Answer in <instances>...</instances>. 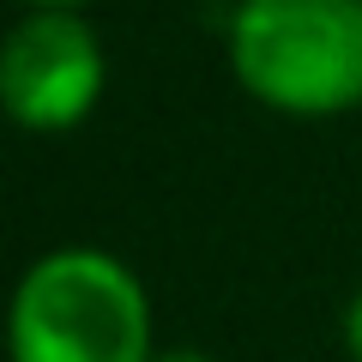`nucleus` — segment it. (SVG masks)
<instances>
[{"mask_svg": "<svg viewBox=\"0 0 362 362\" xmlns=\"http://www.w3.org/2000/svg\"><path fill=\"white\" fill-rule=\"evenodd\" d=\"M13 362H157L145 278L109 247H49L6 308Z\"/></svg>", "mask_w": 362, "mask_h": 362, "instance_id": "1", "label": "nucleus"}, {"mask_svg": "<svg viewBox=\"0 0 362 362\" xmlns=\"http://www.w3.org/2000/svg\"><path fill=\"white\" fill-rule=\"evenodd\" d=\"M338 338H344V350H350V362H362V290L344 302V320H338Z\"/></svg>", "mask_w": 362, "mask_h": 362, "instance_id": "4", "label": "nucleus"}, {"mask_svg": "<svg viewBox=\"0 0 362 362\" xmlns=\"http://www.w3.org/2000/svg\"><path fill=\"white\" fill-rule=\"evenodd\" d=\"M223 49L235 85L272 115L362 109V0H235Z\"/></svg>", "mask_w": 362, "mask_h": 362, "instance_id": "2", "label": "nucleus"}, {"mask_svg": "<svg viewBox=\"0 0 362 362\" xmlns=\"http://www.w3.org/2000/svg\"><path fill=\"white\" fill-rule=\"evenodd\" d=\"M103 78L109 54L85 13H25L0 42V103L25 133H73Z\"/></svg>", "mask_w": 362, "mask_h": 362, "instance_id": "3", "label": "nucleus"}, {"mask_svg": "<svg viewBox=\"0 0 362 362\" xmlns=\"http://www.w3.org/2000/svg\"><path fill=\"white\" fill-rule=\"evenodd\" d=\"M18 6H25V13H78L85 0H18Z\"/></svg>", "mask_w": 362, "mask_h": 362, "instance_id": "5", "label": "nucleus"}, {"mask_svg": "<svg viewBox=\"0 0 362 362\" xmlns=\"http://www.w3.org/2000/svg\"><path fill=\"white\" fill-rule=\"evenodd\" d=\"M157 362H218V356H206V350H157Z\"/></svg>", "mask_w": 362, "mask_h": 362, "instance_id": "6", "label": "nucleus"}]
</instances>
